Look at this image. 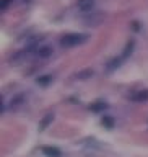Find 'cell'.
Returning <instances> with one entry per match:
<instances>
[{
    "instance_id": "6da1fadb",
    "label": "cell",
    "mask_w": 148,
    "mask_h": 157,
    "mask_svg": "<svg viewBox=\"0 0 148 157\" xmlns=\"http://www.w3.org/2000/svg\"><path fill=\"white\" fill-rule=\"evenodd\" d=\"M86 34H80V33H70V34H65L62 39H60V44L65 48H73V46H78V44L85 43L86 41Z\"/></svg>"
},
{
    "instance_id": "7a4b0ae2",
    "label": "cell",
    "mask_w": 148,
    "mask_h": 157,
    "mask_svg": "<svg viewBox=\"0 0 148 157\" xmlns=\"http://www.w3.org/2000/svg\"><path fill=\"white\" fill-rule=\"evenodd\" d=\"M95 3H96V0H78L77 7H78L80 12L88 13V12H91V10L95 8Z\"/></svg>"
},
{
    "instance_id": "3957f363",
    "label": "cell",
    "mask_w": 148,
    "mask_h": 157,
    "mask_svg": "<svg viewBox=\"0 0 148 157\" xmlns=\"http://www.w3.org/2000/svg\"><path fill=\"white\" fill-rule=\"evenodd\" d=\"M42 154L46 157H62V152L57 147H42Z\"/></svg>"
},
{
    "instance_id": "277c9868",
    "label": "cell",
    "mask_w": 148,
    "mask_h": 157,
    "mask_svg": "<svg viewBox=\"0 0 148 157\" xmlns=\"http://www.w3.org/2000/svg\"><path fill=\"white\" fill-rule=\"evenodd\" d=\"M52 52H54V51H52V48H51V46H44V48H41V49L38 51V54H39L41 57H49Z\"/></svg>"
},
{
    "instance_id": "5b68a950",
    "label": "cell",
    "mask_w": 148,
    "mask_h": 157,
    "mask_svg": "<svg viewBox=\"0 0 148 157\" xmlns=\"http://www.w3.org/2000/svg\"><path fill=\"white\" fill-rule=\"evenodd\" d=\"M132 100L142 101V100H148V92H139L135 95H132Z\"/></svg>"
},
{
    "instance_id": "8992f818",
    "label": "cell",
    "mask_w": 148,
    "mask_h": 157,
    "mask_svg": "<svg viewBox=\"0 0 148 157\" xmlns=\"http://www.w3.org/2000/svg\"><path fill=\"white\" fill-rule=\"evenodd\" d=\"M91 75H93V71H83V72H80V74H77V77L80 78V80H85V78L91 77Z\"/></svg>"
},
{
    "instance_id": "52a82bcc",
    "label": "cell",
    "mask_w": 148,
    "mask_h": 157,
    "mask_svg": "<svg viewBox=\"0 0 148 157\" xmlns=\"http://www.w3.org/2000/svg\"><path fill=\"white\" fill-rule=\"evenodd\" d=\"M51 120H52V116H46V120H44V121H42V124H41V129H42V128H46V126H47V123L51 121Z\"/></svg>"
},
{
    "instance_id": "ba28073f",
    "label": "cell",
    "mask_w": 148,
    "mask_h": 157,
    "mask_svg": "<svg viewBox=\"0 0 148 157\" xmlns=\"http://www.w3.org/2000/svg\"><path fill=\"white\" fill-rule=\"evenodd\" d=\"M49 78H51V77H42V80H38V82H41V83H46V82H49Z\"/></svg>"
}]
</instances>
